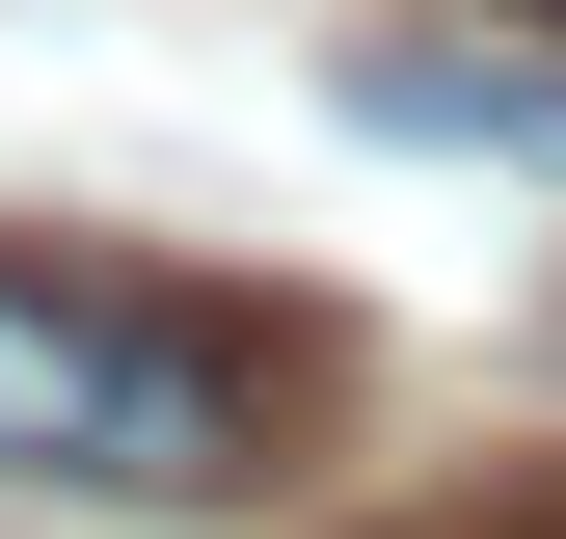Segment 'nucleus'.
<instances>
[{
	"mask_svg": "<svg viewBox=\"0 0 566 539\" xmlns=\"http://www.w3.org/2000/svg\"><path fill=\"white\" fill-rule=\"evenodd\" d=\"M350 135H432V162H539L566 189V28H513V0H432V28H350L324 54Z\"/></svg>",
	"mask_w": 566,
	"mask_h": 539,
	"instance_id": "obj_2",
	"label": "nucleus"
},
{
	"mask_svg": "<svg viewBox=\"0 0 566 539\" xmlns=\"http://www.w3.org/2000/svg\"><path fill=\"white\" fill-rule=\"evenodd\" d=\"M350 432V324L270 270H135V243H0V486L82 512H270Z\"/></svg>",
	"mask_w": 566,
	"mask_h": 539,
	"instance_id": "obj_1",
	"label": "nucleus"
},
{
	"mask_svg": "<svg viewBox=\"0 0 566 539\" xmlns=\"http://www.w3.org/2000/svg\"><path fill=\"white\" fill-rule=\"evenodd\" d=\"M513 28H566V0H513Z\"/></svg>",
	"mask_w": 566,
	"mask_h": 539,
	"instance_id": "obj_4",
	"label": "nucleus"
},
{
	"mask_svg": "<svg viewBox=\"0 0 566 539\" xmlns=\"http://www.w3.org/2000/svg\"><path fill=\"white\" fill-rule=\"evenodd\" d=\"M378 539H566V458H485V486H432V512H378Z\"/></svg>",
	"mask_w": 566,
	"mask_h": 539,
	"instance_id": "obj_3",
	"label": "nucleus"
}]
</instances>
